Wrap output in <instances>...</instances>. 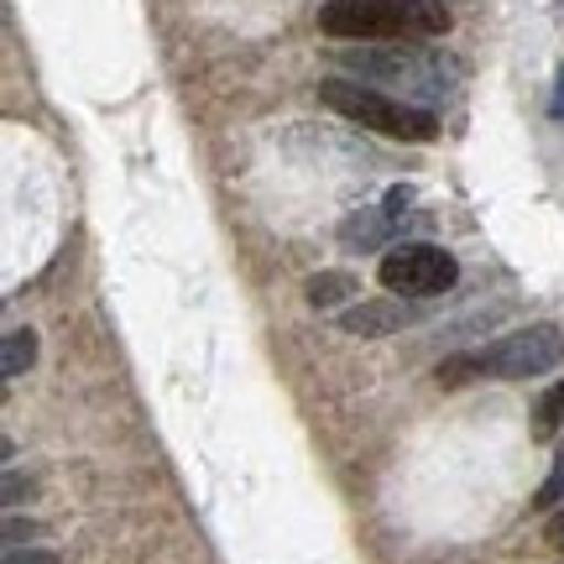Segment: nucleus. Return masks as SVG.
<instances>
[{"label": "nucleus", "instance_id": "obj_1", "mask_svg": "<svg viewBox=\"0 0 564 564\" xmlns=\"http://www.w3.org/2000/svg\"><path fill=\"white\" fill-rule=\"evenodd\" d=\"M319 32L345 42H419L449 32L444 0H324Z\"/></svg>", "mask_w": 564, "mask_h": 564}, {"label": "nucleus", "instance_id": "obj_2", "mask_svg": "<svg viewBox=\"0 0 564 564\" xmlns=\"http://www.w3.org/2000/svg\"><path fill=\"white\" fill-rule=\"evenodd\" d=\"M340 68H350V79L387 89V95H413V100H440L455 89V63L440 53H423L413 42H371L356 53H340Z\"/></svg>", "mask_w": 564, "mask_h": 564}, {"label": "nucleus", "instance_id": "obj_3", "mask_svg": "<svg viewBox=\"0 0 564 564\" xmlns=\"http://www.w3.org/2000/svg\"><path fill=\"white\" fill-rule=\"evenodd\" d=\"M319 105H329L335 116L366 126V131H382L392 141H434L440 137V116L423 110L413 100H398L387 89H371L361 79H324L319 84Z\"/></svg>", "mask_w": 564, "mask_h": 564}, {"label": "nucleus", "instance_id": "obj_4", "mask_svg": "<svg viewBox=\"0 0 564 564\" xmlns=\"http://www.w3.org/2000/svg\"><path fill=\"white\" fill-rule=\"evenodd\" d=\"M564 361V335L554 324H528L512 329L502 340L481 345L476 356H460L455 366H440V382H465V377H497V382H518V377H544Z\"/></svg>", "mask_w": 564, "mask_h": 564}, {"label": "nucleus", "instance_id": "obj_5", "mask_svg": "<svg viewBox=\"0 0 564 564\" xmlns=\"http://www.w3.org/2000/svg\"><path fill=\"white\" fill-rule=\"evenodd\" d=\"M382 282L398 299H434V293H449L460 282V262L444 246L408 241L382 257Z\"/></svg>", "mask_w": 564, "mask_h": 564}, {"label": "nucleus", "instance_id": "obj_6", "mask_svg": "<svg viewBox=\"0 0 564 564\" xmlns=\"http://www.w3.org/2000/svg\"><path fill=\"white\" fill-rule=\"evenodd\" d=\"M423 319L419 299H361L340 308V329L345 335H361V340H382V335H403L413 324Z\"/></svg>", "mask_w": 564, "mask_h": 564}, {"label": "nucleus", "instance_id": "obj_7", "mask_svg": "<svg viewBox=\"0 0 564 564\" xmlns=\"http://www.w3.org/2000/svg\"><path fill=\"white\" fill-rule=\"evenodd\" d=\"M392 230H398V215H387V209H361V215L345 220L340 241L350 246V251H371V246H382Z\"/></svg>", "mask_w": 564, "mask_h": 564}, {"label": "nucleus", "instance_id": "obj_8", "mask_svg": "<svg viewBox=\"0 0 564 564\" xmlns=\"http://www.w3.org/2000/svg\"><path fill=\"white\" fill-rule=\"evenodd\" d=\"M32 361H37V335H32V329H11L6 345H0V377H6V382H17Z\"/></svg>", "mask_w": 564, "mask_h": 564}, {"label": "nucleus", "instance_id": "obj_9", "mask_svg": "<svg viewBox=\"0 0 564 564\" xmlns=\"http://www.w3.org/2000/svg\"><path fill=\"white\" fill-rule=\"evenodd\" d=\"M356 293V278H345V272H319V278L308 282V303L314 308H329V303H340Z\"/></svg>", "mask_w": 564, "mask_h": 564}, {"label": "nucleus", "instance_id": "obj_10", "mask_svg": "<svg viewBox=\"0 0 564 564\" xmlns=\"http://www.w3.org/2000/svg\"><path fill=\"white\" fill-rule=\"evenodd\" d=\"M560 429H564V382L549 387L544 403H539V413H533V434H539V440H554Z\"/></svg>", "mask_w": 564, "mask_h": 564}, {"label": "nucleus", "instance_id": "obj_11", "mask_svg": "<svg viewBox=\"0 0 564 564\" xmlns=\"http://www.w3.org/2000/svg\"><path fill=\"white\" fill-rule=\"evenodd\" d=\"M560 502H564V444H560V455H554V465H549V481L539 486L533 507H539V512H554Z\"/></svg>", "mask_w": 564, "mask_h": 564}, {"label": "nucleus", "instance_id": "obj_12", "mask_svg": "<svg viewBox=\"0 0 564 564\" xmlns=\"http://www.w3.org/2000/svg\"><path fill=\"white\" fill-rule=\"evenodd\" d=\"M6 564H63V560L47 554V549H6Z\"/></svg>", "mask_w": 564, "mask_h": 564}, {"label": "nucleus", "instance_id": "obj_13", "mask_svg": "<svg viewBox=\"0 0 564 564\" xmlns=\"http://www.w3.org/2000/svg\"><path fill=\"white\" fill-rule=\"evenodd\" d=\"M21 539H37V523H21V518H6V549H21Z\"/></svg>", "mask_w": 564, "mask_h": 564}, {"label": "nucleus", "instance_id": "obj_14", "mask_svg": "<svg viewBox=\"0 0 564 564\" xmlns=\"http://www.w3.org/2000/svg\"><path fill=\"white\" fill-rule=\"evenodd\" d=\"M408 204H413V188H403V183H398V188H387V199H382L387 215H403Z\"/></svg>", "mask_w": 564, "mask_h": 564}, {"label": "nucleus", "instance_id": "obj_15", "mask_svg": "<svg viewBox=\"0 0 564 564\" xmlns=\"http://www.w3.org/2000/svg\"><path fill=\"white\" fill-rule=\"evenodd\" d=\"M549 116H554V121H564V68L554 74V100H549Z\"/></svg>", "mask_w": 564, "mask_h": 564}, {"label": "nucleus", "instance_id": "obj_16", "mask_svg": "<svg viewBox=\"0 0 564 564\" xmlns=\"http://www.w3.org/2000/svg\"><path fill=\"white\" fill-rule=\"evenodd\" d=\"M21 491H32V486H26V481H21V476H17V470H6V502H11V507H17V502H21Z\"/></svg>", "mask_w": 564, "mask_h": 564}, {"label": "nucleus", "instance_id": "obj_17", "mask_svg": "<svg viewBox=\"0 0 564 564\" xmlns=\"http://www.w3.org/2000/svg\"><path fill=\"white\" fill-rule=\"evenodd\" d=\"M554 539H564V502L554 507Z\"/></svg>", "mask_w": 564, "mask_h": 564}, {"label": "nucleus", "instance_id": "obj_18", "mask_svg": "<svg viewBox=\"0 0 564 564\" xmlns=\"http://www.w3.org/2000/svg\"><path fill=\"white\" fill-rule=\"evenodd\" d=\"M560 549H564V539H560Z\"/></svg>", "mask_w": 564, "mask_h": 564}, {"label": "nucleus", "instance_id": "obj_19", "mask_svg": "<svg viewBox=\"0 0 564 564\" xmlns=\"http://www.w3.org/2000/svg\"><path fill=\"white\" fill-rule=\"evenodd\" d=\"M444 6H449V0H444Z\"/></svg>", "mask_w": 564, "mask_h": 564}]
</instances>
